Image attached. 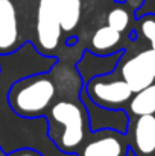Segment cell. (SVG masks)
Here are the masks:
<instances>
[{
  "label": "cell",
  "instance_id": "1",
  "mask_svg": "<svg viewBox=\"0 0 155 156\" xmlns=\"http://www.w3.org/2000/svg\"><path fill=\"white\" fill-rule=\"evenodd\" d=\"M55 83L46 76H34L18 80L9 90V105L21 117L32 118L50 106L55 97Z\"/></svg>",
  "mask_w": 155,
  "mask_h": 156
},
{
  "label": "cell",
  "instance_id": "2",
  "mask_svg": "<svg viewBox=\"0 0 155 156\" xmlns=\"http://www.w3.org/2000/svg\"><path fill=\"white\" fill-rule=\"evenodd\" d=\"M52 120L62 126V133L58 138V146L64 152H72L79 147L84 140V114L82 109L73 102L61 100L50 109Z\"/></svg>",
  "mask_w": 155,
  "mask_h": 156
},
{
  "label": "cell",
  "instance_id": "3",
  "mask_svg": "<svg viewBox=\"0 0 155 156\" xmlns=\"http://www.w3.org/2000/svg\"><path fill=\"white\" fill-rule=\"evenodd\" d=\"M58 17V0H40L37 12V38L40 47L46 53L56 49L61 37Z\"/></svg>",
  "mask_w": 155,
  "mask_h": 156
},
{
  "label": "cell",
  "instance_id": "4",
  "mask_svg": "<svg viewBox=\"0 0 155 156\" xmlns=\"http://www.w3.org/2000/svg\"><path fill=\"white\" fill-rule=\"evenodd\" d=\"M122 76L132 93H138L155 80V50L140 52L122 67Z\"/></svg>",
  "mask_w": 155,
  "mask_h": 156
},
{
  "label": "cell",
  "instance_id": "5",
  "mask_svg": "<svg viewBox=\"0 0 155 156\" xmlns=\"http://www.w3.org/2000/svg\"><path fill=\"white\" fill-rule=\"evenodd\" d=\"M88 94L96 103L103 106H119L131 99L132 91L125 80L93 82L88 85Z\"/></svg>",
  "mask_w": 155,
  "mask_h": 156
},
{
  "label": "cell",
  "instance_id": "6",
  "mask_svg": "<svg viewBox=\"0 0 155 156\" xmlns=\"http://www.w3.org/2000/svg\"><path fill=\"white\" fill-rule=\"evenodd\" d=\"M18 43V17L11 0H0V52L12 50Z\"/></svg>",
  "mask_w": 155,
  "mask_h": 156
},
{
  "label": "cell",
  "instance_id": "7",
  "mask_svg": "<svg viewBox=\"0 0 155 156\" xmlns=\"http://www.w3.org/2000/svg\"><path fill=\"white\" fill-rule=\"evenodd\" d=\"M134 140L138 152L151 155L155 152V117L140 115L134 129Z\"/></svg>",
  "mask_w": 155,
  "mask_h": 156
},
{
  "label": "cell",
  "instance_id": "8",
  "mask_svg": "<svg viewBox=\"0 0 155 156\" xmlns=\"http://www.w3.org/2000/svg\"><path fill=\"white\" fill-rule=\"evenodd\" d=\"M79 156H123V144L114 136H103L88 143Z\"/></svg>",
  "mask_w": 155,
  "mask_h": 156
},
{
  "label": "cell",
  "instance_id": "9",
  "mask_svg": "<svg viewBox=\"0 0 155 156\" xmlns=\"http://www.w3.org/2000/svg\"><path fill=\"white\" fill-rule=\"evenodd\" d=\"M58 17L62 32H72L81 20V0H58Z\"/></svg>",
  "mask_w": 155,
  "mask_h": 156
},
{
  "label": "cell",
  "instance_id": "10",
  "mask_svg": "<svg viewBox=\"0 0 155 156\" xmlns=\"http://www.w3.org/2000/svg\"><path fill=\"white\" fill-rule=\"evenodd\" d=\"M131 111L135 115H154L155 112V83L135 93L131 102Z\"/></svg>",
  "mask_w": 155,
  "mask_h": 156
},
{
  "label": "cell",
  "instance_id": "11",
  "mask_svg": "<svg viewBox=\"0 0 155 156\" xmlns=\"http://www.w3.org/2000/svg\"><path fill=\"white\" fill-rule=\"evenodd\" d=\"M120 41V32H117L116 29L109 27V26H103L99 27L93 38H91V47L96 52H108L111 49H114Z\"/></svg>",
  "mask_w": 155,
  "mask_h": 156
},
{
  "label": "cell",
  "instance_id": "12",
  "mask_svg": "<svg viewBox=\"0 0 155 156\" xmlns=\"http://www.w3.org/2000/svg\"><path fill=\"white\" fill-rule=\"evenodd\" d=\"M129 24V15L125 9H113L109 14H108V26L116 29L117 32H123Z\"/></svg>",
  "mask_w": 155,
  "mask_h": 156
},
{
  "label": "cell",
  "instance_id": "13",
  "mask_svg": "<svg viewBox=\"0 0 155 156\" xmlns=\"http://www.w3.org/2000/svg\"><path fill=\"white\" fill-rule=\"evenodd\" d=\"M142 32H143V35L151 41L152 50H155V21L154 20H146V21H143V24H142Z\"/></svg>",
  "mask_w": 155,
  "mask_h": 156
},
{
  "label": "cell",
  "instance_id": "14",
  "mask_svg": "<svg viewBox=\"0 0 155 156\" xmlns=\"http://www.w3.org/2000/svg\"><path fill=\"white\" fill-rule=\"evenodd\" d=\"M12 156H41V155L37 153V152H34V150H21V152L14 153Z\"/></svg>",
  "mask_w": 155,
  "mask_h": 156
}]
</instances>
